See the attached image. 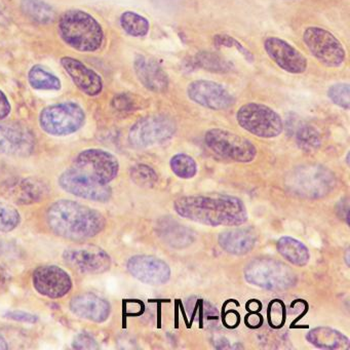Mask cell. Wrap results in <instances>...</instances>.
Returning <instances> with one entry per match:
<instances>
[{"mask_svg":"<svg viewBox=\"0 0 350 350\" xmlns=\"http://www.w3.org/2000/svg\"><path fill=\"white\" fill-rule=\"evenodd\" d=\"M174 208L182 218L206 226L237 227L247 221L243 200L224 194L182 196L175 200Z\"/></svg>","mask_w":350,"mask_h":350,"instance_id":"1","label":"cell"},{"mask_svg":"<svg viewBox=\"0 0 350 350\" xmlns=\"http://www.w3.org/2000/svg\"><path fill=\"white\" fill-rule=\"evenodd\" d=\"M46 224L57 237L72 241L93 239L106 226V219L95 208L69 200L53 202L46 213Z\"/></svg>","mask_w":350,"mask_h":350,"instance_id":"2","label":"cell"},{"mask_svg":"<svg viewBox=\"0 0 350 350\" xmlns=\"http://www.w3.org/2000/svg\"><path fill=\"white\" fill-rule=\"evenodd\" d=\"M58 32L61 40L77 52L95 53L103 46L101 24L81 10L65 12L59 19Z\"/></svg>","mask_w":350,"mask_h":350,"instance_id":"3","label":"cell"},{"mask_svg":"<svg viewBox=\"0 0 350 350\" xmlns=\"http://www.w3.org/2000/svg\"><path fill=\"white\" fill-rule=\"evenodd\" d=\"M336 176L321 165H303L293 169L284 179V187L293 196L306 200H319L336 187Z\"/></svg>","mask_w":350,"mask_h":350,"instance_id":"4","label":"cell"},{"mask_svg":"<svg viewBox=\"0 0 350 350\" xmlns=\"http://www.w3.org/2000/svg\"><path fill=\"white\" fill-rule=\"evenodd\" d=\"M250 284L268 291H284L296 284L297 276L290 266L269 258H257L243 271Z\"/></svg>","mask_w":350,"mask_h":350,"instance_id":"5","label":"cell"},{"mask_svg":"<svg viewBox=\"0 0 350 350\" xmlns=\"http://www.w3.org/2000/svg\"><path fill=\"white\" fill-rule=\"evenodd\" d=\"M85 122V112L75 102L54 104L40 114V126L51 136L64 137L79 132Z\"/></svg>","mask_w":350,"mask_h":350,"instance_id":"6","label":"cell"},{"mask_svg":"<svg viewBox=\"0 0 350 350\" xmlns=\"http://www.w3.org/2000/svg\"><path fill=\"white\" fill-rule=\"evenodd\" d=\"M237 120L243 130L259 138H276L284 130L280 114L264 104H245L237 110Z\"/></svg>","mask_w":350,"mask_h":350,"instance_id":"7","label":"cell"},{"mask_svg":"<svg viewBox=\"0 0 350 350\" xmlns=\"http://www.w3.org/2000/svg\"><path fill=\"white\" fill-rule=\"evenodd\" d=\"M204 142L215 154L233 163H252L257 155V149L251 141L223 129L208 131Z\"/></svg>","mask_w":350,"mask_h":350,"instance_id":"8","label":"cell"},{"mask_svg":"<svg viewBox=\"0 0 350 350\" xmlns=\"http://www.w3.org/2000/svg\"><path fill=\"white\" fill-rule=\"evenodd\" d=\"M177 131L175 120L167 116H149L135 122L129 132V143L134 148H148L173 138Z\"/></svg>","mask_w":350,"mask_h":350,"instance_id":"9","label":"cell"},{"mask_svg":"<svg viewBox=\"0 0 350 350\" xmlns=\"http://www.w3.org/2000/svg\"><path fill=\"white\" fill-rule=\"evenodd\" d=\"M303 42L310 54L327 68H338L345 62L343 44L329 30L317 26L306 28Z\"/></svg>","mask_w":350,"mask_h":350,"instance_id":"10","label":"cell"},{"mask_svg":"<svg viewBox=\"0 0 350 350\" xmlns=\"http://www.w3.org/2000/svg\"><path fill=\"white\" fill-rule=\"evenodd\" d=\"M58 183L67 193L91 202H107L112 196V189L108 184L97 181L75 167L63 172Z\"/></svg>","mask_w":350,"mask_h":350,"instance_id":"11","label":"cell"},{"mask_svg":"<svg viewBox=\"0 0 350 350\" xmlns=\"http://www.w3.org/2000/svg\"><path fill=\"white\" fill-rule=\"evenodd\" d=\"M75 167L101 183L109 184L118 177L120 163L112 153L103 149L91 148L85 149L77 155Z\"/></svg>","mask_w":350,"mask_h":350,"instance_id":"12","label":"cell"},{"mask_svg":"<svg viewBox=\"0 0 350 350\" xmlns=\"http://www.w3.org/2000/svg\"><path fill=\"white\" fill-rule=\"evenodd\" d=\"M63 259L73 269L85 274H101L111 267L109 254L94 245L71 247L65 250Z\"/></svg>","mask_w":350,"mask_h":350,"instance_id":"13","label":"cell"},{"mask_svg":"<svg viewBox=\"0 0 350 350\" xmlns=\"http://www.w3.org/2000/svg\"><path fill=\"white\" fill-rule=\"evenodd\" d=\"M33 133L16 122L0 120V153L10 157H27L36 150Z\"/></svg>","mask_w":350,"mask_h":350,"instance_id":"14","label":"cell"},{"mask_svg":"<svg viewBox=\"0 0 350 350\" xmlns=\"http://www.w3.org/2000/svg\"><path fill=\"white\" fill-rule=\"evenodd\" d=\"M32 284L36 292L50 299L66 296L73 282L68 272L57 265H42L34 269Z\"/></svg>","mask_w":350,"mask_h":350,"instance_id":"15","label":"cell"},{"mask_svg":"<svg viewBox=\"0 0 350 350\" xmlns=\"http://www.w3.org/2000/svg\"><path fill=\"white\" fill-rule=\"evenodd\" d=\"M126 269L133 278L149 286H163L172 275L167 262L150 255L133 256L128 260Z\"/></svg>","mask_w":350,"mask_h":350,"instance_id":"16","label":"cell"},{"mask_svg":"<svg viewBox=\"0 0 350 350\" xmlns=\"http://www.w3.org/2000/svg\"><path fill=\"white\" fill-rule=\"evenodd\" d=\"M187 95L191 101L211 110L229 109L234 104L233 96L222 85L215 81H192L187 88Z\"/></svg>","mask_w":350,"mask_h":350,"instance_id":"17","label":"cell"},{"mask_svg":"<svg viewBox=\"0 0 350 350\" xmlns=\"http://www.w3.org/2000/svg\"><path fill=\"white\" fill-rule=\"evenodd\" d=\"M264 49L270 59L286 72L302 75L306 71L307 59L286 40L278 38H268L264 42Z\"/></svg>","mask_w":350,"mask_h":350,"instance_id":"18","label":"cell"},{"mask_svg":"<svg viewBox=\"0 0 350 350\" xmlns=\"http://www.w3.org/2000/svg\"><path fill=\"white\" fill-rule=\"evenodd\" d=\"M63 69L73 83L90 97H96L103 91V79L93 69L72 57H63L60 60Z\"/></svg>","mask_w":350,"mask_h":350,"instance_id":"19","label":"cell"},{"mask_svg":"<svg viewBox=\"0 0 350 350\" xmlns=\"http://www.w3.org/2000/svg\"><path fill=\"white\" fill-rule=\"evenodd\" d=\"M69 309L73 314L96 323H105L111 313V305L94 293H81L71 299Z\"/></svg>","mask_w":350,"mask_h":350,"instance_id":"20","label":"cell"},{"mask_svg":"<svg viewBox=\"0 0 350 350\" xmlns=\"http://www.w3.org/2000/svg\"><path fill=\"white\" fill-rule=\"evenodd\" d=\"M137 79L143 87L154 93H163L169 88V77L163 67L152 58L137 56L134 62Z\"/></svg>","mask_w":350,"mask_h":350,"instance_id":"21","label":"cell"},{"mask_svg":"<svg viewBox=\"0 0 350 350\" xmlns=\"http://www.w3.org/2000/svg\"><path fill=\"white\" fill-rule=\"evenodd\" d=\"M257 239V233L251 227H237L221 232L218 243L230 255L245 256L255 247Z\"/></svg>","mask_w":350,"mask_h":350,"instance_id":"22","label":"cell"},{"mask_svg":"<svg viewBox=\"0 0 350 350\" xmlns=\"http://www.w3.org/2000/svg\"><path fill=\"white\" fill-rule=\"evenodd\" d=\"M157 234L165 245L175 249H185L196 241V234L189 228L171 218L159 223Z\"/></svg>","mask_w":350,"mask_h":350,"instance_id":"23","label":"cell"},{"mask_svg":"<svg viewBox=\"0 0 350 350\" xmlns=\"http://www.w3.org/2000/svg\"><path fill=\"white\" fill-rule=\"evenodd\" d=\"M306 340L319 349H348L350 345L347 336L329 327H317L307 333Z\"/></svg>","mask_w":350,"mask_h":350,"instance_id":"24","label":"cell"},{"mask_svg":"<svg viewBox=\"0 0 350 350\" xmlns=\"http://www.w3.org/2000/svg\"><path fill=\"white\" fill-rule=\"evenodd\" d=\"M276 249L282 258L295 266L307 265L310 261L308 247L298 239L291 237H282L276 243Z\"/></svg>","mask_w":350,"mask_h":350,"instance_id":"25","label":"cell"},{"mask_svg":"<svg viewBox=\"0 0 350 350\" xmlns=\"http://www.w3.org/2000/svg\"><path fill=\"white\" fill-rule=\"evenodd\" d=\"M22 13L34 23L48 25L56 19V11L44 0H21Z\"/></svg>","mask_w":350,"mask_h":350,"instance_id":"26","label":"cell"},{"mask_svg":"<svg viewBox=\"0 0 350 350\" xmlns=\"http://www.w3.org/2000/svg\"><path fill=\"white\" fill-rule=\"evenodd\" d=\"M28 81L38 91H60L62 83L56 75L42 65H34L28 72Z\"/></svg>","mask_w":350,"mask_h":350,"instance_id":"27","label":"cell"},{"mask_svg":"<svg viewBox=\"0 0 350 350\" xmlns=\"http://www.w3.org/2000/svg\"><path fill=\"white\" fill-rule=\"evenodd\" d=\"M120 26L128 36L133 38L146 36L150 29L148 20L134 12H124L120 16Z\"/></svg>","mask_w":350,"mask_h":350,"instance_id":"28","label":"cell"},{"mask_svg":"<svg viewBox=\"0 0 350 350\" xmlns=\"http://www.w3.org/2000/svg\"><path fill=\"white\" fill-rule=\"evenodd\" d=\"M170 165L173 173L180 179H191L198 174L196 159L184 153L174 155L170 161Z\"/></svg>","mask_w":350,"mask_h":350,"instance_id":"29","label":"cell"},{"mask_svg":"<svg viewBox=\"0 0 350 350\" xmlns=\"http://www.w3.org/2000/svg\"><path fill=\"white\" fill-rule=\"evenodd\" d=\"M296 142L302 150L310 152L317 150L321 146V135L314 126L303 124L297 130Z\"/></svg>","mask_w":350,"mask_h":350,"instance_id":"30","label":"cell"},{"mask_svg":"<svg viewBox=\"0 0 350 350\" xmlns=\"http://www.w3.org/2000/svg\"><path fill=\"white\" fill-rule=\"evenodd\" d=\"M130 176L136 185L144 188L153 187L159 180L157 172L152 167L143 163L134 165L131 169Z\"/></svg>","mask_w":350,"mask_h":350,"instance_id":"31","label":"cell"},{"mask_svg":"<svg viewBox=\"0 0 350 350\" xmlns=\"http://www.w3.org/2000/svg\"><path fill=\"white\" fill-rule=\"evenodd\" d=\"M21 215L15 206L0 202V232H11L19 227Z\"/></svg>","mask_w":350,"mask_h":350,"instance_id":"32","label":"cell"},{"mask_svg":"<svg viewBox=\"0 0 350 350\" xmlns=\"http://www.w3.org/2000/svg\"><path fill=\"white\" fill-rule=\"evenodd\" d=\"M198 64L206 70L212 71V72H228L232 65L225 60L222 57L213 53L202 52L198 55Z\"/></svg>","mask_w":350,"mask_h":350,"instance_id":"33","label":"cell"},{"mask_svg":"<svg viewBox=\"0 0 350 350\" xmlns=\"http://www.w3.org/2000/svg\"><path fill=\"white\" fill-rule=\"evenodd\" d=\"M190 302L193 304V307H189V312L191 313L192 319H198L200 321V327H204V323H213L216 321L217 315L216 310L212 304L206 302L204 299H196V300Z\"/></svg>","mask_w":350,"mask_h":350,"instance_id":"34","label":"cell"},{"mask_svg":"<svg viewBox=\"0 0 350 350\" xmlns=\"http://www.w3.org/2000/svg\"><path fill=\"white\" fill-rule=\"evenodd\" d=\"M327 97L335 105L343 109L350 107V87L348 83H335L327 90Z\"/></svg>","mask_w":350,"mask_h":350,"instance_id":"35","label":"cell"},{"mask_svg":"<svg viewBox=\"0 0 350 350\" xmlns=\"http://www.w3.org/2000/svg\"><path fill=\"white\" fill-rule=\"evenodd\" d=\"M268 323L273 329H280L286 323V307L280 300H273L267 310Z\"/></svg>","mask_w":350,"mask_h":350,"instance_id":"36","label":"cell"},{"mask_svg":"<svg viewBox=\"0 0 350 350\" xmlns=\"http://www.w3.org/2000/svg\"><path fill=\"white\" fill-rule=\"evenodd\" d=\"M215 44L218 46H228V48H232V46H235L239 52L241 53L243 57L247 59L250 62H253L254 56L241 44V42H237L234 38H230L228 36H217L215 38Z\"/></svg>","mask_w":350,"mask_h":350,"instance_id":"37","label":"cell"},{"mask_svg":"<svg viewBox=\"0 0 350 350\" xmlns=\"http://www.w3.org/2000/svg\"><path fill=\"white\" fill-rule=\"evenodd\" d=\"M72 347L79 350H94L98 349L99 345H98L97 341L94 339V337H92L89 334L83 333L79 334L75 338L72 342Z\"/></svg>","mask_w":350,"mask_h":350,"instance_id":"38","label":"cell"},{"mask_svg":"<svg viewBox=\"0 0 350 350\" xmlns=\"http://www.w3.org/2000/svg\"><path fill=\"white\" fill-rule=\"evenodd\" d=\"M3 317L11 321H19L24 323H36L38 321V317L23 310H10L5 313Z\"/></svg>","mask_w":350,"mask_h":350,"instance_id":"39","label":"cell"},{"mask_svg":"<svg viewBox=\"0 0 350 350\" xmlns=\"http://www.w3.org/2000/svg\"><path fill=\"white\" fill-rule=\"evenodd\" d=\"M12 111V105L7 95L0 90V120H5Z\"/></svg>","mask_w":350,"mask_h":350,"instance_id":"40","label":"cell"},{"mask_svg":"<svg viewBox=\"0 0 350 350\" xmlns=\"http://www.w3.org/2000/svg\"><path fill=\"white\" fill-rule=\"evenodd\" d=\"M11 274L3 266H0V292H3L10 284Z\"/></svg>","mask_w":350,"mask_h":350,"instance_id":"41","label":"cell"},{"mask_svg":"<svg viewBox=\"0 0 350 350\" xmlns=\"http://www.w3.org/2000/svg\"><path fill=\"white\" fill-rule=\"evenodd\" d=\"M114 106L118 109L124 110L131 107V99H129L126 95H120L113 100Z\"/></svg>","mask_w":350,"mask_h":350,"instance_id":"42","label":"cell"},{"mask_svg":"<svg viewBox=\"0 0 350 350\" xmlns=\"http://www.w3.org/2000/svg\"><path fill=\"white\" fill-rule=\"evenodd\" d=\"M348 211H349V206H348V200H342L340 202V208H338V212L344 213V220L346 221V223H348ZM340 215V217H341Z\"/></svg>","mask_w":350,"mask_h":350,"instance_id":"43","label":"cell"},{"mask_svg":"<svg viewBox=\"0 0 350 350\" xmlns=\"http://www.w3.org/2000/svg\"><path fill=\"white\" fill-rule=\"evenodd\" d=\"M7 349H9V344H8L7 340L3 336H0V350Z\"/></svg>","mask_w":350,"mask_h":350,"instance_id":"44","label":"cell"},{"mask_svg":"<svg viewBox=\"0 0 350 350\" xmlns=\"http://www.w3.org/2000/svg\"><path fill=\"white\" fill-rule=\"evenodd\" d=\"M8 23V16L5 15V11L0 7V24Z\"/></svg>","mask_w":350,"mask_h":350,"instance_id":"45","label":"cell"},{"mask_svg":"<svg viewBox=\"0 0 350 350\" xmlns=\"http://www.w3.org/2000/svg\"><path fill=\"white\" fill-rule=\"evenodd\" d=\"M348 254H349V250H346V256H345V261L347 263V266H349V257H348Z\"/></svg>","mask_w":350,"mask_h":350,"instance_id":"46","label":"cell"}]
</instances>
